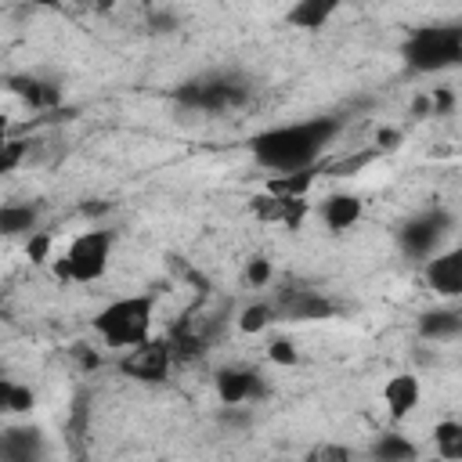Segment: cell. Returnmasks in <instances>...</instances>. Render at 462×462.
Listing matches in <instances>:
<instances>
[{
	"instance_id": "d4e9b609",
	"label": "cell",
	"mask_w": 462,
	"mask_h": 462,
	"mask_svg": "<svg viewBox=\"0 0 462 462\" xmlns=\"http://www.w3.org/2000/svg\"><path fill=\"white\" fill-rule=\"evenodd\" d=\"M267 357H271L274 365H282V368H292L300 354H296V343H292V339L278 336V339H271V346H267Z\"/></svg>"
},
{
	"instance_id": "f1b7e54d",
	"label": "cell",
	"mask_w": 462,
	"mask_h": 462,
	"mask_svg": "<svg viewBox=\"0 0 462 462\" xmlns=\"http://www.w3.org/2000/svg\"><path fill=\"white\" fill-rule=\"evenodd\" d=\"M379 148H397V141H401V134L397 130H379Z\"/></svg>"
},
{
	"instance_id": "6da1fadb",
	"label": "cell",
	"mask_w": 462,
	"mask_h": 462,
	"mask_svg": "<svg viewBox=\"0 0 462 462\" xmlns=\"http://www.w3.org/2000/svg\"><path fill=\"white\" fill-rule=\"evenodd\" d=\"M343 119L339 116H310L296 123H278L249 137L253 159L271 173H296L310 170L321 152L339 137Z\"/></svg>"
},
{
	"instance_id": "5bb4252c",
	"label": "cell",
	"mask_w": 462,
	"mask_h": 462,
	"mask_svg": "<svg viewBox=\"0 0 462 462\" xmlns=\"http://www.w3.org/2000/svg\"><path fill=\"white\" fill-rule=\"evenodd\" d=\"M361 213H365V202H361L357 195H350V191H336V195L321 199V206H318V217H321V224H325L332 235L350 231V227L361 220Z\"/></svg>"
},
{
	"instance_id": "4316f807",
	"label": "cell",
	"mask_w": 462,
	"mask_h": 462,
	"mask_svg": "<svg viewBox=\"0 0 462 462\" xmlns=\"http://www.w3.org/2000/svg\"><path fill=\"white\" fill-rule=\"evenodd\" d=\"M22 152H25V144H22V141H7V144H4V152H0V173H11V170L22 162Z\"/></svg>"
},
{
	"instance_id": "ffe728a7",
	"label": "cell",
	"mask_w": 462,
	"mask_h": 462,
	"mask_svg": "<svg viewBox=\"0 0 462 462\" xmlns=\"http://www.w3.org/2000/svg\"><path fill=\"white\" fill-rule=\"evenodd\" d=\"M36 404V393L25 386V383H14V379H0V408L7 415H29Z\"/></svg>"
},
{
	"instance_id": "30bf717a",
	"label": "cell",
	"mask_w": 462,
	"mask_h": 462,
	"mask_svg": "<svg viewBox=\"0 0 462 462\" xmlns=\"http://www.w3.org/2000/svg\"><path fill=\"white\" fill-rule=\"evenodd\" d=\"M213 386H217V401L220 404H249V401H260L263 397V375L249 365H227L213 375Z\"/></svg>"
},
{
	"instance_id": "9a60e30c",
	"label": "cell",
	"mask_w": 462,
	"mask_h": 462,
	"mask_svg": "<svg viewBox=\"0 0 462 462\" xmlns=\"http://www.w3.org/2000/svg\"><path fill=\"white\" fill-rule=\"evenodd\" d=\"M343 4H350V0H296V4L285 11V22H289L292 29L318 32V29H325V25L332 22V14H336Z\"/></svg>"
},
{
	"instance_id": "1f68e13d",
	"label": "cell",
	"mask_w": 462,
	"mask_h": 462,
	"mask_svg": "<svg viewBox=\"0 0 462 462\" xmlns=\"http://www.w3.org/2000/svg\"><path fill=\"white\" fill-rule=\"evenodd\" d=\"M458 426H462V419H458Z\"/></svg>"
},
{
	"instance_id": "603a6c76",
	"label": "cell",
	"mask_w": 462,
	"mask_h": 462,
	"mask_svg": "<svg viewBox=\"0 0 462 462\" xmlns=\"http://www.w3.org/2000/svg\"><path fill=\"white\" fill-rule=\"evenodd\" d=\"M271 278H274L271 260H267V256H249V263H245V282H249V289H267Z\"/></svg>"
},
{
	"instance_id": "cb8c5ba5",
	"label": "cell",
	"mask_w": 462,
	"mask_h": 462,
	"mask_svg": "<svg viewBox=\"0 0 462 462\" xmlns=\"http://www.w3.org/2000/svg\"><path fill=\"white\" fill-rule=\"evenodd\" d=\"M25 256H29V263H47L51 260V235L47 231H32L25 238Z\"/></svg>"
},
{
	"instance_id": "8992f818",
	"label": "cell",
	"mask_w": 462,
	"mask_h": 462,
	"mask_svg": "<svg viewBox=\"0 0 462 462\" xmlns=\"http://www.w3.org/2000/svg\"><path fill=\"white\" fill-rule=\"evenodd\" d=\"M451 224H455V217H451L444 206L433 202V206L411 213V217L397 227V245H401V253L411 256V260H430V256L444 245Z\"/></svg>"
},
{
	"instance_id": "7c38bea8",
	"label": "cell",
	"mask_w": 462,
	"mask_h": 462,
	"mask_svg": "<svg viewBox=\"0 0 462 462\" xmlns=\"http://www.w3.org/2000/svg\"><path fill=\"white\" fill-rule=\"evenodd\" d=\"M7 90L14 97H22L29 108L36 112H51L61 105V87L54 79H43V76H32V72H14L7 76Z\"/></svg>"
},
{
	"instance_id": "9c48e42d",
	"label": "cell",
	"mask_w": 462,
	"mask_h": 462,
	"mask_svg": "<svg viewBox=\"0 0 462 462\" xmlns=\"http://www.w3.org/2000/svg\"><path fill=\"white\" fill-rule=\"evenodd\" d=\"M170 361H173V346L148 339L141 346H130V354L123 357V372L137 383H162L170 375Z\"/></svg>"
},
{
	"instance_id": "44dd1931",
	"label": "cell",
	"mask_w": 462,
	"mask_h": 462,
	"mask_svg": "<svg viewBox=\"0 0 462 462\" xmlns=\"http://www.w3.org/2000/svg\"><path fill=\"white\" fill-rule=\"evenodd\" d=\"M310 184H314V166L310 170H296V173H274L267 180V191L278 195V199H300Z\"/></svg>"
},
{
	"instance_id": "83f0119b",
	"label": "cell",
	"mask_w": 462,
	"mask_h": 462,
	"mask_svg": "<svg viewBox=\"0 0 462 462\" xmlns=\"http://www.w3.org/2000/svg\"><path fill=\"white\" fill-rule=\"evenodd\" d=\"M430 101H433V116H440V112H448V108H451V101H455V97H451L448 90H433V94H430Z\"/></svg>"
},
{
	"instance_id": "7402d4cb",
	"label": "cell",
	"mask_w": 462,
	"mask_h": 462,
	"mask_svg": "<svg viewBox=\"0 0 462 462\" xmlns=\"http://www.w3.org/2000/svg\"><path fill=\"white\" fill-rule=\"evenodd\" d=\"M433 444L440 458H462V426L458 419H444L433 426Z\"/></svg>"
},
{
	"instance_id": "7a4b0ae2",
	"label": "cell",
	"mask_w": 462,
	"mask_h": 462,
	"mask_svg": "<svg viewBox=\"0 0 462 462\" xmlns=\"http://www.w3.org/2000/svg\"><path fill=\"white\" fill-rule=\"evenodd\" d=\"M404 69L415 76H433L462 65V22H430L404 36Z\"/></svg>"
},
{
	"instance_id": "ac0fdd59",
	"label": "cell",
	"mask_w": 462,
	"mask_h": 462,
	"mask_svg": "<svg viewBox=\"0 0 462 462\" xmlns=\"http://www.w3.org/2000/svg\"><path fill=\"white\" fill-rule=\"evenodd\" d=\"M372 458H379V462H411V458H419V448L404 433H379L372 440Z\"/></svg>"
},
{
	"instance_id": "5b68a950",
	"label": "cell",
	"mask_w": 462,
	"mask_h": 462,
	"mask_svg": "<svg viewBox=\"0 0 462 462\" xmlns=\"http://www.w3.org/2000/svg\"><path fill=\"white\" fill-rule=\"evenodd\" d=\"M112 249H116V235L112 231H83L69 242L65 256L54 263V274L65 278V282H79V285H90L97 278H105L108 271V260H112Z\"/></svg>"
},
{
	"instance_id": "4fadbf2b",
	"label": "cell",
	"mask_w": 462,
	"mask_h": 462,
	"mask_svg": "<svg viewBox=\"0 0 462 462\" xmlns=\"http://www.w3.org/2000/svg\"><path fill=\"white\" fill-rule=\"evenodd\" d=\"M419 401H422V386H419V375H411V372H397V375H390L386 383H383V404H386V411H390V419H408L415 408H419Z\"/></svg>"
},
{
	"instance_id": "2e32d148",
	"label": "cell",
	"mask_w": 462,
	"mask_h": 462,
	"mask_svg": "<svg viewBox=\"0 0 462 462\" xmlns=\"http://www.w3.org/2000/svg\"><path fill=\"white\" fill-rule=\"evenodd\" d=\"M419 336L444 343V339H458L462 336V310L458 307H433L419 314Z\"/></svg>"
},
{
	"instance_id": "f546056e",
	"label": "cell",
	"mask_w": 462,
	"mask_h": 462,
	"mask_svg": "<svg viewBox=\"0 0 462 462\" xmlns=\"http://www.w3.org/2000/svg\"><path fill=\"white\" fill-rule=\"evenodd\" d=\"M22 4H29V7H47V11H54L61 0H22Z\"/></svg>"
},
{
	"instance_id": "3957f363",
	"label": "cell",
	"mask_w": 462,
	"mask_h": 462,
	"mask_svg": "<svg viewBox=\"0 0 462 462\" xmlns=\"http://www.w3.org/2000/svg\"><path fill=\"white\" fill-rule=\"evenodd\" d=\"M152 318H155V296L137 292V296H119L105 303L94 318L90 328L101 336L105 346H141L152 339Z\"/></svg>"
},
{
	"instance_id": "52a82bcc",
	"label": "cell",
	"mask_w": 462,
	"mask_h": 462,
	"mask_svg": "<svg viewBox=\"0 0 462 462\" xmlns=\"http://www.w3.org/2000/svg\"><path fill=\"white\" fill-rule=\"evenodd\" d=\"M426 285L440 300H462V242L451 249H437L422 267Z\"/></svg>"
},
{
	"instance_id": "e0dca14e",
	"label": "cell",
	"mask_w": 462,
	"mask_h": 462,
	"mask_svg": "<svg viewBox=\"0 0 462 462\" xmlns=\"http://www.w3.org/2000/svg\"><path fill=\"white\" fill-rule=\"evenodd\" d=\"M40 220V206L36 202H4L0 206V231L7 238L14 235H32Z\"/></svg>"
},
{
	"instance_id": "277c9868",
	"label": "cell",
	"mask_w": 462,
	"mask_h": 462,
	"mask_svg": "<svg viewBox=\"0 0 462 462\" xmlns=\"http://www.w3.org/2000/svg\"><path fill=\"white\" fill-rule=\"evenodd\" d=\"M170 97H173L180 108L217 116V112H231V108L249 105L253 87H249V79L238 76V72H202V76H191V79L177 83Z\"/></svg>"
},
{
	"instance_id": "4dcf8cb0",
	"label": "cell",
	"mask_w": 462,
	"mask_h": 462,
	"mask_svg": "<svg viewBox=\"0 0 462 462\" xmlns=\"http://www.w3.org/2000/svg\"><path fill=\"white\" fill-rule=\"evenodd\" d=\"M350 4H361V0H350Z\"/></svg>"
},
{
	"instance_id": "d6986e66",
	"label": "cell",
	"mask_w": 462,
	"mask_h": 462,
	"mask_svg": "<svg viewBox=\"0 0 462 462\" xmlns=\"http://www.w3.org/2000/svg\"><path fill=\"white\" fill-rule=\"evenodd\" d=\"M274 321H278V307H274L271 300H256V303L242 307V314H238V332H245V336H256V332L271 328Z\"/></svg>"
},
{
	"instance_id": "ba28073f",
	"label": "cell",
	"mask_w": 462,
	"mask_h": 462,
	"mask_svg": "<svg viewBox=\"0 0 462 462\" xmlns=\"http://www.w3.org/2000/svg\"><path fill=\"white\" fill-rule=\"evenodd\" d=\"M274 307L278 321H325L336 314V303L318 289H282Z\"/></svg>"
},
{
	"instance_id": "484cf974",
	"label": "cell",
	"mask_w": 462,
	"mask_h": 462,
	"mask_svg": "<svg viewBox=\"0 0 462 462\" xmlns=\"http://www.w3.org/2000/svg\"><path fill=\"white\" fill-rule=\"evenodd\" d=\"M220 426H231V430H245L249 426V411L245 404H220Z\"/></svg>"
},
{
	"instance_id": "8fae6325",
	"label": "cell",
	"mask_w": 462,
	"mask_h": 462,
	"mask_svg": "<svg viewBox=\"0 0 462 462\" xmlns=\"http://www.w3.org/2000/svg\"><path fill=\"white\" fill-rule=\"evenodd\" d=\"M47 455H51V448H47L40 426L11 422L0 433V462H43Z\"/></svg>"
}]
</instances>
